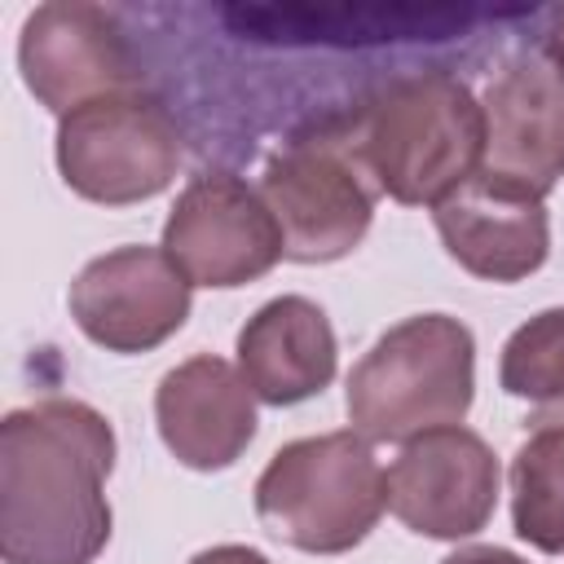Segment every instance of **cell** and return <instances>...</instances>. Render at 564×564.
Returning <instances> with one entry per match:
<instances>
[{"instance_id": "7c38bea8", "label": "cell", "mask_w": 564, "mask_h": 564, "mask_svg": "<svg viewBox=\"0 0 564 564\" xmlns=\"http://www.w3.org/2000/svg\"><path fill=\"white\" fill-rule=\"evenodd\" d=\"M154 419L176 463L194 471H220L238 463L256 436V392L225 357L198 352L163 375L154 392Z\"/></svg>"}, {"instance_id": "ba28073f", "label": "cell", "mask_w": 564, "mask_h": 564, "mask_svg": "<svg viewBox=\"0 0 564 564\" xmlns=\"http://www.w3.org/2000/svg\"><path fill=\"white\" fill-rule=\"evenodd\" d=\"M26 88L53 115L137 88V57L123 26L101 4H40L18 40Z\"/></svg>"}, {"instance_id": "6da1fadb", "label": "cell", "mask_w": 564, "mask_h": 564, "mask_svg": "<svg viewBox=\"0 0 564 564\" xmlns=\"http://www.w3.org/2000/svg\"><path fill=\"white\" fill-rule=\"evenodd\" d=\"M110 423L70 397H44L0 423L4 564H93L110 542Z\"/></svg>"}, {"instance_id": "ac0fdd59", "label": "cell", "mask_w": 564, "mask_h": 564, "mask_svg": "<svg viewBox=\"0 0 564 564\" xmlns=\"http://www.w3.org/2000/svg\"><path fill=\"white\" fill-rule=\"evenodd\" d=\"M189 564H269V560L251 546H212V551H198Z\"/></svg>"}, {"instance_id": "4fadbf2b", "label": "cell", "mask_w": 564, "mask_h": 564, "mask_svg": "<svg viewBox=\"0 0 564 564\" xmlns=\"http://www.w3.org/2000/svg\"><path fill=\"white\" fill-rule=\"evenodd\" d=\"M432 216L445 251L485 282H520L533 269H542L551 251L542 198L498 185L480 172L458 194H449Z\"/></svg>"}, {"instance_id": "e0dca14e", "label": "cell", "mask_w": 564, "mask_h": 564, "mask_svg": "<svg viewBox=\"0 0 564 564\" xmlns=\"http://www.w3.org/2000/svg\"><path fill=\"white\" fill-rule=\"evenodd\" d=\"M441 564H529V560H520V555H511L502 546H463V551L445 555Z\"/></svg>"}, {"instance_id": "9c48e42d", "label": "cell", "mask_w": 564, "mask_h": 564, "mask_svg": "<svg viewBox=\"0 0 564 564\" xmlns=\"http://www.w3.org/2000/svg\"><path fill=\"white\" fill-rule=\"evenodd\" d=\"M498 458L467 427H436L397 454L388 471V507L423 538H471L498 507Z\"/></svg>"}, {"instance_id": "3957f363", "label": "cell", "mask_w": 564, "mask_h": 564, "mask_svg": "<svg viewBox=\"0 0 564 564\" xmlns=\"http://www.w3.org/2000/svg\"><path fill=\"white\" fill-rule=\"evenodd\" d=\"M476 339L449 313H419L375 339L348 375V423L370 441H414L471 410Z\"/></svg>"}, {"instance_id": "2e32d148", "label": "cell", "mask_w": 564, "mask_h": 564, "mask_svg": "<svg viewBox=\"0 0 564 564\" xmlns=\"http://www.w3.org/2000/svg\"><path fill=\"white\" fill-rule=\"evenodd\" d=\"M498 379L511 397L524 401H560L564 397V308H546L529 317L502 348Z\"/></svg>"}, {"instance_id": "5bb4252c", "label": "cell", "mask_w": 564, "mask_h": 564, "mask_svg": "<svg viewBox=\"0 0 564 564\" xmlns=\"http://www.w3.org/2000/svg\"><path fill=\"white\" fill-rule=\"evenodd\" d=\"M335 330L326 313L304 295H278L238 330V370L247 388L269 405H295L317 397L335 379Z\"/></svg>"}, {"instance_id": "52a82bcc", "label": "cell", "mask_w": 564, "mask_h": 564, "mask_svg": "<svg viewBox=\"0 0 564 564\" xmlns=\"http://www.w3.org/2000/svg\"><path fill=\"white\" fill-rule=\"evenodd\" d=\"M163 251L189 286H242L286 256L269 203L234 172H198L181 189Z\"/></svg>"}, {"instance_id": "7a4b0ae2", "label": "cell", "mask_w": 564, "mask_h": 564, "mask_svg": "<svg viewBox=\"0 0 564 564\" xmlns=\"http://www.w3.org/2000/svg\"><path fill=\"white\" fill-rule=\"evenodd\" d=\"M344 123L379 194L405 207H441L485 159V110L471 88L445 70L383 84Z\"/></svg>"}, {"instance_id": "9a60e30c", "label": "cell", "mask_w": 564, "mask_h": 564, "mask_svg": "<svg viewBox=\"0 0 564 564\" xmlns=\"http://www.w3.org/2000/svg\"><path fill=\"white\" fill-rule=\"evenodd\" d=\"M529 436L511 458V520L516 533L546 551H564V423L546 414L524 419Z\"/></svg>"}, {"instance_id": "d6986e66", "label": "cell", "mask_w": 564, "mask_h": 564, "mask_svg": "<svg viewBox=\"0 0 564 564\" xmlns=\"http://www.w3.org/2000/svg\"><path fill=\"white\" fill-rule=\"evenodd\" d=\"M546 57H551L555 70L564 75V9H555L551 22H546Z\"/></svg>"}, {"instance_id": "8fae6325", "label": "cell", "mask_w": 564, "mask_h": 564, "mask_svg": "<svg viewBox=\"0 0 564 564\" xmlns=\"http://www.w3.org/2000/svg\"><path fill=\"white\" fill-rule=\"evenodd\" d=\"M480 176L546 198L564 176V75L546 53L511 57L485 88Z\"/></svg>"}, {"instance_id": "277c9868", "label": "cell", "mask_w": 564, "mask_h": 564, "mask_svg": "<svg viewBox=\"0 0 564 564\" xmlns=\"http://www.w3.org/2000/svg\"><path fill=\"white\" fill-rule=\"evenodd\" d=\"M383 507L388 476L357 427L282 445L256 480L260 524L308 555L352 551L379 524Z\"/></svg>"}, {"instance_id": "8992f818", "label": "cell", "mask_w": 564, "mask_h": 564, "mask_svg": "<svg viewBox=\"0 0 564 564\" xmlns=\"http://www.w3.org/2000/svg\"><path fill=\"white\" fill-rule=\"evenodd\" d=\"M176 163L181 128L141 84L97 97L57 123V172L88 203L123 207L154 198L172 185Z\"/></svg>"}, {"instance_id": "ffe728a7", "label": "cell", "mask_w": 564, "mask_h": 564, "mask_svg": "<svg viewBox=\"0 0 564 564\" xmlns=\"http://www.w3.org/2000/svg\"><path fill=\"white\" fill-rule=\"evenodd\" d=\"M538 414H546V419H560V423H564V397H560V401H546Z\"/></svg>"}, {"instance_id": "5b68a950", "label": "cell", "mask_w": 564, "mask_h": 564, "mask_svg": "<svg viewBox=\"0 0 564 564\" xmlns=\"http://www.w3.org/2000/svg\"><path fill=\"white\" fill-rule=\"evenodd\" d=\"M260 198L282 229L286 260L326 264L366 238L379 185L361 163L348 123L326 119L295 132L264 163Z\"/></svg>"}, {"instance_id": "30bf717a", "label": "cell", "mask_w": 564, "mask_h": 564, "mask_svg": "<svg viewBox=\"0 0 564 564\" xmlns=\"http://www.w3.org/2000/svg\"><path fill=\"white\" fill-rule=\"evenodd\" d=\"M75 326L110 352H145L189 317V278L159 247H119L70 282Z\"/></svg>"}]
</instances>
